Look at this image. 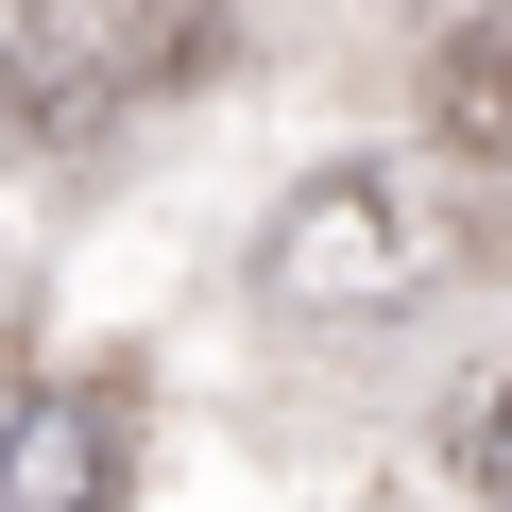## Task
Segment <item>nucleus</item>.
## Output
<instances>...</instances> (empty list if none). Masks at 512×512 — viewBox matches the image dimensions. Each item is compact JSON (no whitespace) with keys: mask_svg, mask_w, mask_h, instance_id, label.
Here are the masks:
<instances>
[{"mask_svg":"<svg viewBox=\"0 0 512 512\" xmlns=\"http://www.w3.org/2000/svg\"><path fill=\"white\" fill-rule=\"evenodd\" d=\"M256 274H274V308L376 325V308H410V291L512 274V188H495V171H444V154H359V171H308L274 222H256Z\"/></svg>","mask_w":512,"mask_h":512,"instance_id":"1","label":"nucleus"},{"mask_svg":"<svg viewBox=\"0 0 512 512\" xmlns=\"http://www.w3.org/2000/svg\"><path fill=\"white\" fill-rule=\"evenodd\" d=\"M205 0H0V137L52 154L120 103H154L171 69H205Z\"/></svg>","mask_w":512,"mask_h":512,"instance_id":"2","label":"nucleus"},{"mask_svg":"<svg viewBox=\"0 0 512 512\" xmlns=\"http://www.w3.org/2000/svg\"><path fill=\"white\" fill-rule=\"evenodd\" d=\"M137 478V376H52L0 410V512H120Z\"/></svg>","mask_w":512,"mask_h":512,"instance_id":"3","label":"nucleus"},{"mask_svg":"<svg viewBox=\"0 0 512 512\" xmlns=\"http://www.w3.org/2000/svg\"><path fill=\"white\" fill-rule=\"evenodd\" d=\"M427 154L444 171H495L512 154V35H444L427 52Z\"/></svg>","mask_w":512,"mask_h":512,"instance_id":"4","label":"nucleus"},{"mask_svg":"<svg viewBox=\"0 0 512 512\" xmlns=\"http://www.w3.org/2000/svg\"><path fill=\"white\" fill-rule=\"evenodd\" d=\"M461 461H478V495H495V512H512V376H495V393H478V427H461Z\"/></svg>","mask_w":512,"mask_h":512,"instance_id":"5","label":"nucleus"},{"mask_svg":"<svg viewBox=\"0 0 512 512\" xmlns=\"http://www.w3.org/2000/svg\"><path fill=\"white\" fill-rule=\"evenodd\" d=\"M0 410H18V342H0Z\"/></svg>","mask_w":512,"mask_h":512,"instance_id":"6","label":"nucleus"}]
</instances>
